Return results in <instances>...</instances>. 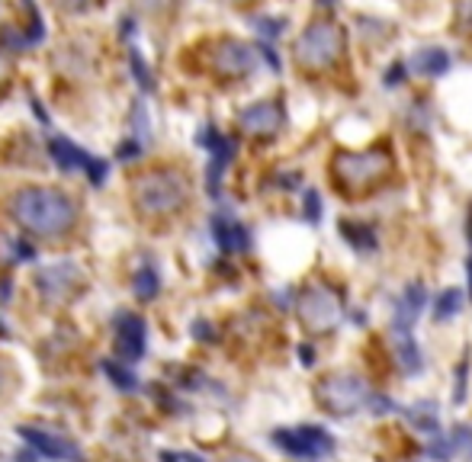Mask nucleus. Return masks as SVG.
Returning a JSON list of instances; mask_svg holds the SVG:
<instances>
[{"mask_svg":"<svg viewBox=\"0 0 472 462\" xmlns=\"http://www.w3.org/2000/svg\"><path fill=\"white\" fill-rule=\"evenodd\" d=\"M10 216L35 235H62L75 225V199L48 186H26L10 199Z\"/></svg>","mask_w":472,"mask_h":462,"instance_id":"1","label":"nucleus"},{"mask_svg":"<svg viewBox=\"0 0 472 462\" xmlns=\"http://www.w3.org/2000/svg\"><path fill=\"white\" fill-rule=\"evenodd\" d=\"M367 398H370V386L360 373H350V369H335V373L322 376L315 386L318 408L331 417L357 415V411L367 408Z\"/></svg>","mask_w":472,"mask_h":462,"instance_id":"2","label":"nucleus"},{"mask_svg":"<svg viewBox=\"0 0 472 462\" xmlns=\"http://www.w3.org/2000/svg\"><path fill=\"white\" fill-rule=\"evenodd\" d=\"M331 170H335V180L344 190L360 193L389 177L392 157L386 151H341L331 164Z\"/></svg>","mask_w":472,"mask_h":462,"instance_id":"3","label":"nucleus"},{"mask_svg":"<svg viewBox=\"0 0 472 462\" xmlns=\"http://www.w3.org/2000/svg\"><path fill=\"white\" fill-rule=\"evenodd\" d=\"M136 203L148 216L177 212L186 203V180L174 170H151L136 180Z\"/></svg>","mask_w":472,"mask_h":462,"instance_id":"4","label":"nucleus"},{"mask_svg":"<svg viewBox=\"0 0 472 462\" xmlns=\"http://www.w3.org/2000/svg\"><path fill=\"white\" fill-rule=\"evenodd\" d=\"M270 443H274L280 453L293 456V459L302 462H318L325 456L335 453V437L325 427H315V424H299V427H276L270 434Z\"/></svg>","mask_w":472,"mask_h":462,"instance_id":"5","label":"nucleus"},{"mask_svg":"<svg viewBox=\"0 0 472 462\" xmlns=\"http://www.w3.org/2000/svg\"><path fill=\"white\" fill-rule=\"evenodd\" d=\"M344 48V33L331 23H312L296 39V62L306 71H322L335 62Z\"/></svg>","mask_w":472,"mask_h":462,"instance_id":"6","label":"nucleus"},{"mask_svg":"<svg viewBox=\"0 0 472 462\" xmlns=\"http://www.w3.org/2000/svg\"><path fill=\"white\" fill-rule=\"evenodd\" d=\"M296 312H299V321L306 325V331L328 334L337 327L344 308L335 289H328V286H306L299 293V302H296Z\"/></svg>","mask_w":472,"mask_h":462,"instance_id":"7","label":"nucleus"},{"mask_svg":"<svg viewBox=\"0 0 472 462\" xmlns=\"http://www.w3.org/2000/svg\"><path fill=\"white\" fill-rule=\"evenodd\" d=\"M16 434L23 437L26 447H33L42 459H52V462H84V453L71 437H62L55 430H42V427H33V424H23L16 427Z\"/></svg>","mask_w":472,"mask_h":462,"instance_id":"8","label":"nucleus"},{"mask_svg":"<svg viewBox=\"0 0 472 462\" xmlns=\"http://www.w3.org/2000/svg\"><path fill=\"white\" fill-rule=\"evenodd\" d=\"M48 155H52V161L62 170H87L94 186H103V180H106V161L87 155V151L71 142V138H62V136L52 138V142H48Z\"/></svg>","mask_w":472,"mask_h":462,"instance_id":"9","label":"nucleus"},{"mask_svg":"<svg viewBox=\"0 0 472 462\" xmlns=\"http://www.w3.org/2000/svg\"><path fill=\"white\" fill-rule=\"evenodd\" d=\"M148 350V325L142 315L119 312L116 315V354L119 363H138Z\"/></svg>","mask_w":472,"mask_h":462,"instance_id":"10","label":"nucleus"},{"mask_svg":"<svg viewBox=\"0 0 472 462\" xmlns=\"http://www.w3.org/2000/svg\"><path fill=\"white\" fill-rule=\"evenodd\" d=\"M283 123H286V113H283V106L274 100L254 103V106H247L245 113L238 116V126L254 138H274L276 132L283 129Z\"/></svg>","mask_w":472,"mask_h":462,"instance_id":"11","label":"nucleus"},{"mask_svg":"<svg viewBox=\"0 0 472 462\" xmlns=\"http://www.w3.org/2000/svg\"><path fill=\"white\" fill-rule=\"evenodd\" d=\"M254 65H257V52H254L251 45H245V42H238V39L219 42L216 52H213V68L219 71V75H226V77L251 75Z\"/></svg>","mask_w":472,"mask_h":462,"instance_id":"12","label":"nucleus"},{"mask_svg":"<svg viewBox=\"0 0 472 462\" xmlns=\"http://www.w3.org/2000/svg\"><path fill=\"white\" fill-rule=\"evenodd\" d=\"M35 283H39V293L45 296V299L62 302V299H68L75 289H81L84 273L77 270L75 264H52V266H45V270H39Z\"/></svg>","mask_w":472,"mask_h":462,"instance_id":"13","label":"nucleus"},{"mask_svg":"<svg viewBox=\"0 0 472 462\" xmlns=\"http://www.w3.org/2000/svg\"><path fill=\"white\" fill-rule=\"evenodd\" d=\"M199 145H206V148L213 151V161H209V174H206V177H209V193H213V196H219V180H222V170L228 167V164H232V157H235V142L232 138H226L222 136V132H216L213 126H206L203 132H199V138H196Z\"/></svg>","mask_w":472,"mask_h":462,"instance_id":"14","label":"nucleus"},{"mask_svg":"<svg viewBox=\"0 0 472 462\" xmlns=\"http://www.w3.org/2000/svg\"><path fill=\"white\" fill-rule=\"evenodd\" d=\"M392 346H396V360L405 376H417L425 369V357H421L417 340L411 337V327H392Z\"/></svg>","mask_w":472,"mask_h":462,"instance_id":"15","label":"nucleus"},{"mask_svg":"<svg viewBox=\"0 0 472 462\" xmlns=\"http://www.w3.org/2000/svg\"><path fill=\"white\" fill-rule=\"evenodd\" d=\"M425 302H427V289L425 283H408L405 296L398 299L396 315H392V327H411L417 321V315L425 312Z\"/></svg>","mask_w":472,"mask_h":462,"instance_id":"16","label":"nucleus"},{"mask_svg":"<svg viewBox=\"0 0 472 462\" xmlns=\"http://www.w3.org/2000/svg\"><path fill=\"white\" fill-rule=\"evenodd\" d=\"M213 235H216V241H219L222 251H247V245H251V235H247L245 225L232 222V218H226V216L213 218Z\"/></svg>","mask_w":472,"mask_h":462,"instance_id":"17","label":"nucleus"},{"mask_svg":"<svg viewBox=\"0 0 472 462\" xmlns=\"http://www.w3.org/2000/svg\"><path fill=\"white\" fill-rule=\"evenodd\" d=\"M447 68H450V55L444 48H417L411 58V71L421 77H440Z\"/></svg>","mask_w":472,"mask_h":462,"instance_id":"18","label":"nucleus"},{"mask_svg":"<svg viewBox=\"0 0 472 462\" xmlns=\"http://www.w3.org/2000/svg\"><path fill=\"white\" fill-rule=\"evenodd\" d=\"M337 231H341V238L347 241V245L354 247L357 254H370V251H377V235H373L370 225L350 222V218H344V222L337 225Z\"/></svg>","mask_w":472,"mask_h":462,"instance_id":"19","label":"nucleus"},{"mask_svg":"<svg viewBox=\"0 0 472 462\" xmlns=\"http://www.w3.org/2000/svg\"><path fill=\"white\" fill-rule=\"evenodd\" d=\"M132 289H136L138 302H151L157 293H161V279H157V270L148 264V260L136 270V286H132Z\"/></svg>","mask_w":472,"mask_h":462,"instance_id":"20","label":"nucleus"},{"mask_svg":"<svg viewBox=\"0 0 472 462\" xmlns=\"http://www.w3.org/2000/svg\"><path fill=\"white\" fill-rule=\"evenodd\" d=\"M100 369H103V376H106V379H110L113 386L119 388V392H126V395L138 392V379H136V373H129V369H126L119 360H103V363H100Z\"/></svg>","mask_w":472,"mask_h":462,"instance_id":"21","label":"nucleus"},{"mask_svg":"<svg viewBox=\"0 0 472 462\" xmlns=\"http://www.w3.org/2000/svg\"><path fill=\"white\" fill-rule=\"evenodd\" d=\"M459 312H463V293H459V289H444L437 306H434V318L450 321V318H457Z\"/></svg>","mask_w":472,"mask_h":462,"instance_id":"22","label":"nucleus"},{"mask_svg":"<svg viewBox=\"0 0 472 462\" xmlns=\"http://www.w3.org/2000/svg\"><path fill=\"white\" fill-rule=\"evenodd\" d=\"M405 417H408V421L415 424V427L421 430V434H431V437L440 434L437 415L431 411V405H421V408H408V411H405Z\"/></svg>","mask_w":472,"mask_h":462,"instance_id":"23","label":"nucleus"},{"mask_svg":"<svg viewBox=\"0 0 472 462\" xmlns=\"http://www.w3.org/2000/svg\"><path fill=\"white\" fill-rule=\"evenodd\" d=\"M132 129H136L138 145L151 142V119H148V113H145V103H136V106H132Z\"/></svg>","mask_w":472,"mask_h":462,"instance_id":"24","label":"nucleus"},{"mask_svg":"<svg viewBox=\"0 0 472 462\" xmlns=\"http://www.w3.org/2000/svg\"><path fill=\"white\" fill-rule=\"evenodd\" d=\"M450 440H453V447H457V453L463 456L466 462H472V427H466V424H457Z\"/></svg>","mask_w":472,"mask_h":462,"instance_id":"25","label":"nucleus"},{"mask_svg":"<svg viewBox=\"0 0 472 462\" xmlns=\"http://www.w3.org/2000/svg\"><path fill=\"white\" fill-rule=\"evenodd\" d=\"M466 379H469V354H463V360L457 363V379H453V405L466 401Z\"/></svg>","mask_w":472,"mask_h":462,"instance_id":"26","label":"nucleus"},{"mask_svg":"<svg viewBox=\"0 0 472 462\" xmlns=\"http://www.w3.org/2000/svg\"><path fill=\"white\" fill-rule=\"evenodd\" d=\"M367 411H373V415H396L398 405L389 398V395H383V392H370V398H367Z\"/></svg>","mask_w":472,"mask_h":462,"instance_id":"27","label":"nucleus"},{"mask_svg":"<svg viewBox=\"0 0 472 462\" xmlns=\"http://www.w3.org/2000/svg\"><path fill=\"white\" fill-rule=\"evenodd\" d=\"M427 453H431V459H437V462H450V456L457 453V447H453V440H447L444 434H437V437H431Z\"/></svg>","mask_w":472,"mask_h":462,"instance_id":"28","label":"nucleus"},{"mask_svg":"<svg viewBox=\"0 0 472 462\" xmlns=\"http://www.w3.org/2000/svg\"><path fill=\"white\" fill-rule=\"evenodd\" d=\"M129 58H132V71H136V77H138V84H142V87H155V81H151V71L148 68H145V65H142V55H138L136 52V48H132V55H129Z\"/></svg>","mask_w":472,"mask_h":462,"instance_id":"29","label":"nucleus"},{"mask_svg":"<svg viewBox=\"0 0 472 462\" xmlns=\"http://www.w3.org/2000/svg\"><path fill=\"white\" fill-rule=\"evenodd\" d=\"M457 26H459V33H472V0H459Z\"/></svg>","mask_w":472,"mask_h":462,"instance_id":"30","label":"nucleus"},{"mask_svg":"<svg viewBox=\"0 0 472 462\" xmlns=\"http://www.w3.org/2000/svg\"><path fill=\"white\" fill-rule=\"evenodd\" d=\"M306 218L308 222H318V218H322V196L315 190L306 193Z\"/></svg>","mask_w":472,"mask_h":462,"instance_id":"31","label":"nucleus"},{"mask_svg":"<svg viewBox=\"0 0 472 462\" xmlns=\"http://www.w3.org/2000/svg\"><path fill=\"white\" fill-rule=\"evenodd\" d=\"M52 4L62 10H71V14H81V10H90L94 4H100V0H52Z\"/></svg>","mask_w":472,"mask_h":462,"instance_id":"32","label":"nucleus"},{"mask_svg":"<svg viewBox=\"0 0 472 462\" xmlns=\"http://www.w3.org/2000/svg\"><path fill=\"white\" fill-rule=\"evenodd\" d=\"M254 26H257L260 35H267V39L283 33V20H254Z\"/></svg>","mask_w":472,"mask_h":462,"instance_id":"33","label":"nucleus"},{"mask_svg":"<svg viewBox=\"0 0 472 462\" xmlns=\"http://www.w3.org/2000/svg\"><path fill=\"white\" fill-rule=\"evenodd\" d=\"M193 337L206 340V344H213V340H216V327L209 325V321H193Z\"/></svg>","mask_w":472,"mask_h":462,"instance_id":"34","label":"nucleus"},{"mask_svg":"<svg viewBox=\"0 0 472 462\" xmlns=\"http://www.w3.org/2000/svg\"><path fill=\"white\" fill-rule=\"evenodd\" d=\"M10 251H14V264H26V260L35 257V251L29 245H23V241H14L10 245Z\"/></svg>","mask_w":472,"mask_h":462,"instance_id":"35","label":"nucleus"},{"mask_svg":"<svg viewBox=\"0 0 472 462\" xmlns=\"http://www.w3.org/2000/svg\"><path fill=\"white\" fill-rule=\"evenodd\" d=\"M299 360H302V367H312V363H315L312 344H299Z\"/></svg>","mask_w":472,"mask_h":462,"instance_id":"36","label":"nucleus"},{"mask_svg":"<svg viewBox=\"0 0 472 462\" xmlns=\"http://www.w3.org/2000/svg\"><path fill=\"white\" fill-rule=\"evenodd\" d=\"M386 84H389V87L392 84H402V65H396V68L386 71Z\"/></svg>","mask_w":472,"mask_h":462,"instance_id":"37","label":"nucleus"},{"mask_svg":"<svg viewBox=\"0 0 472 462\" xmlns=\"http://www.w3.org/2000/svg\"><path fill=\"white\" fill-rule=\"evenodd\" d=\"M39 459H42V456H39V453H35V449H33V447H29V449H26V453H16V459H14V462H39Z\"/></svg>","mask_w":472,"mask_h":462,"instance_id":"38","label":"nucleus"},{"mask_svg":"<svg viewBox=\"0 0 472 462\" xmlns=\"http://www.w3.org/2000/svg\"><path fill=\"white\" fill-rule=\"evenodd\" d=\"M7 81V58H4V55H0V84Z\"/></svg>","mask_w":472,"mask_h":462,"instance_id":"39","label":"nucleus"},{"mask_svg":"<svg viewBox=\"0 0 472 462\" xmlns=\"http://www.w3.org/2000/svg\"><path fill=\"white\" fill-rule=\"evenodd\" d=\"M4 386H7V367L0 363V392H4Z\"/></svg>","mask_w":472,"mask_h":462,"instance_id":"40","label":"nucleus"},{"mask_svg":"<svg viewBox=\"0 0 472 462\" xmlns=\"http://www.w3.org/2000/svg\"><path fill=\"white\" fill-rule=\"evenodd\" d=\"M226 462H257V459H251V456H228Z\"/></svg>","mask_w":472,"mask_h":462,"instance_id":"41","label":"nucleus"},{"mask_svg":"<svg viewBox=\"0 0 472 462\" xmlns=\"http://www.w3.org/2000/svg\"><path fill=\"white\" fill-rule=\"evenodd\" d=\"M466 235H469V245H472V206H469V218H466Z\"/></svg>","mask_w":472,"mask_h":462,"instance_id":"42","label":"nucleus"},{"mask_svg":"<svg viewBox=\"0 0 472 462\" xmlns=\"http://www.w3.org/2000/svg\"><path fill=\"white\" fill-rule=\"evenodd\" d=\"M138 4H145V7H161V4H167V0H138Z\"/></svg>","mask_w":472,"mask_h":462,"instance_id":"43","label":"nucleus"},{"mask_svg":"<svg viewBox=\"0 0 472 462\" xmlns=\"http://www.w3.org/2000/svg\"><path fill=\"white\" fill-rule=\"evenodd\" d=\"M466 273H469V299H472V254H469V264H466Z\"/></svg>","mask_w":472,"mask_h":462,"instance_id":"44","label":"nucleus"},{"mask_svg":"<svg viewBox=\"0 0 472 462\" xmlns=\"http://www.w3.org/2000/svg\"><path fill=\"white\" fill-rule=\"evenodd\" d=\"M322 4H325V7H331V4H335V0H322Z\"/></svg>","mask_w":472,"mask_h":462,"instance_id":"45","label":"nucleus"},{"mask_svg":"<svg viewBox=\"0 0 472 462\" xmlns=\"http://www.w3.org/2000/svg\"><path fill=\"white\" fill-rule=\"evenodd\" d=\"M228 4H245V0H228Z\"/></svg>","mask_w":472,"mask_h":462,"instance_id":"46","label":"nucleus"}]
</instances>
